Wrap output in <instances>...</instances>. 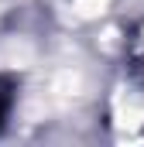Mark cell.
Returning a JSON list of instances; mask_svg holds the SVG:
<instances>
[{
  "instance_id": "6da1fadb",
  "label": "cell",
  "mask_w": 144,
  "mask_h": 147,
  "mask_svg": "<svg viewBox=\"0 0 144 147\" xmlns=\"http://www.w3.org/2000/svg\"><path fill=\"white\" fill-rule=\"evenodd\" d=\"M14 96H17V86H14V79L0 75V127L7 123V116H10V110H14Z\"/></svg>"
}]
</instances>
